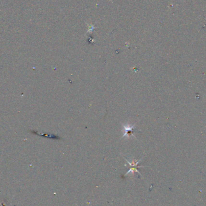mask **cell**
Instances as JSON below:
<instances>
[{
    "instance_id": "1",
    "label": "cell",
    "mask_w": 206,
    "mask_h": 206,
    "mask_svg": "<svg viewBox=\"0 0 206 206\" xmlns=\"http://www.w3.org/2000/svg\"><path fill=\"white\" fill-rule=\"evenodd\" d=\"M122 125L124 128V134L122 136L121 139H123L124 137L129 139L131 137H134V138H136L134 134L136 131V124H133V125L132 124H126V125L122 124Z\"/></svg>"
},
{
    "instance_id": "2",
    "label": "cell",
    "mask_w": 206,
    "mask_h": 206,
    "mask_svg": "<svg viewBox=\"0 0 206 206\" xmlns=\"http://www.w3.org/2000/svg\"><path fill=\"white\" fill-rule=\"evenodd\" d=\"M34 133L37 134V135H39V136H45V137H49V138H52V139H59V137H58L57 136H54V135H51V136H49V135L43 134H39V133H36V132H34Z\"/></svg>"
}]
</instances>
